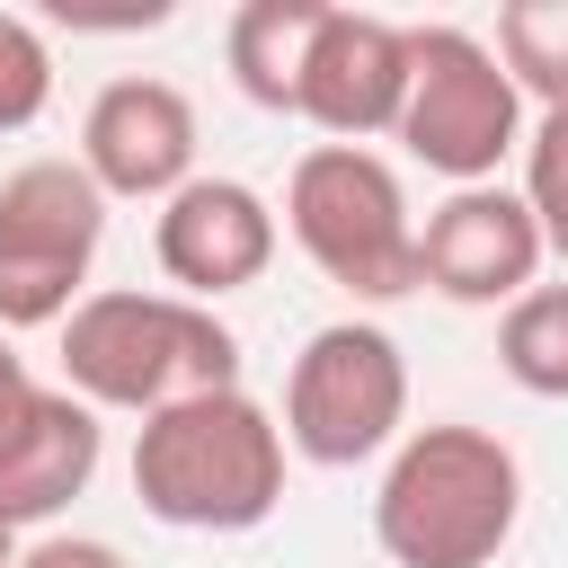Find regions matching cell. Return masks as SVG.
<instances>
[{
    "label": "cell",
    "instance_id": "cell-1",
    "mask_svg": "<svg viewBox=\"0 0 568 568\" xmlns=\"http://www.w3.org/2000/svg\"><path fill=\"white\" fill-rule=\"evenodd\" d=\"M515 515L524 462L488 426H417L373 488V541L390 568H488L515 541Z\"/></svg>",
    "mask_w": 568,
    "mask_h": 568
},
{
    "label": "cell",
    "instance_id": "cell-2",
    "mask_svg": "<svg viewBox=\"0 0 568 568\" xmlns=\"http://www.w3.org/2000/svg\"><path fill=\"white\" fill-rule=\"evenodd\" d=\"M133 497L178 532H257L284 506V426L248 390H204L133 435Z\"/></svg>",
    "mask_w": 568,
    "mask_h": 568
},
{
    "label": "cell",
    "instance_id": "cell-3",
    "mask_svg": "<svg viewBox=\"0 0 568 568\" xmlns=\"http://www.w3.org/2000/svg\"><path fill=\"white\" fill-rule=\"evenodd\" d=\"M62 390L160 417L178 399L240 390V337L186 293H89L62 320Z\"/></svg>",
    "mask_w": 568,
    "mask_h": 568
},
{
    "label": "cell",
    "instance_id": "cell-4",
    "mask_svg": "<svg viewBox=\"0 0 568 568\" xmlns=\"http://www.w3.org/2000/svg\"><path fill=\"white\" fill-rule=\"evenodd\" d=\"M284 231L355 302L417 293V222H408L399 169L382 151H364V142H320V151L293 160V178H284Z\"/></svg>",
    "mask_w": 568,
    "mask_h": 568
},
{
    "label": "cell",
    "instance_id": "cell-5",
    "mask_svg": "<svg viewBox=\"0 0 568 568\" xmlns=\"http://www.w3.org/2000/svg\"><path fill=\"white\" fill-rule=\"evenodd\" d=\"M399 142L453 178V186H488L497 160L524 142V89L506 80L497 44H479L470 27H408V106H399Z\"/></svg>",
    "mask_w": 568,
    "mask_h": 568
},
{
    "label": "cell",
    "instance_id": "cell-6",
    "mask_svg": "<svg viewBox=\"0 0 568 568\" xmlns=\"http://www.w3.org/2000/svg\"><path fill=\"white\" fill-rule=\"evenodd\" d=\"M106 240V186L80 160H27L0 178V328H53Z\"/></svg>",
    "mask_w": 568,
    "mask_h": 568
},
{
    "label": "cell",
    "instance_id": "cell-7",
    "mask_svg": "<svg viewBox=\"0 0 568 568\" xmlns=\"http://www.w3.org/2000/svg\"><path fill=\"white\" fill-rule=\"evenodd\" d=\"M408 417V364L373 320H328L284 373V444L320 470L373 462Z\"/></svg>",
    "mask_w": 568,
    "mask_h": 568
},
{
    "label": "cell",
    "instance_id": "cell-8",
    "mask_svg": "<svg viewBox=\"0 0 568 568\" xmlns=\"http://www.w3.org/2000/svg\"><path fill=\"white\" fill-rule=\"evenodd\" d=\"M541 257H550V240H541L532 204L506 195V186H453L426 213V231H417V284L444 293V302H462V311L524 302L532 275H541Z\"/></svg>",
    "mask_w": 568,
    "mask_h": 568
},
{
    "label": "cell",
    "instance_id": "cell-9",
    "mask_svg": "<svg viewBox=\"0 0 568 568\" xmlns=\"http://www.w3.org/2000/svg\"><path fill=\"white\" fill-rule=\"evenodd\" d=\"M151 257L186 302L213 311L222 293H248L275 266V213L240 178H186L151 222Z\"/></svg>",
    "mask_w": 568,
    "mask_h": 568
},
{
    "label": "cell",
    "instance_id": "cell-10",
    "mask_svg": "<svg viewBox=\"0 0 568 568\" xmlns=\"http://www.w3.org/2000/svg\"><path fill=\"white\" fill-rule=\"evenodd\" d=\"M80 169L106 186V195H178L195 178V106L178 80H106L80 115Z\"/></svg>",
    "mask_w": 568,
    "mask_h": 568
},
{
    "label": "cell",
    "instance_id": "cell-11",
    "mask_svg": "<svg viewBox=\"0 0 568 568\" xmlns=\"http://www.w3.org/2000/svg\"><path fill=\"white\" fill-rule=\"evenodd\" d=\"M408 106V27L373 18V9H328L302 62V106L320 133L364 142V133H399Z\"/></svg>",
    "mask_w": 568,
    "mask_h": 568
},
{
    "label": "cell",
    "instance_id": "cell-12",
    "mask_svg": "<svg viewBox=\"0 0 568 568\" xmlns=\"http://www.w3.org/2000/svg\"><path fill=\"white\" fill-rule=\"evenodd\" d=\"M98 408L71 390H36V408L0 435V524H44L98 479Z\"/></svg>",
    "mask_w": 568,
    "mask_h": 568
},
{
    "label": "cell",
    "instance_id": "cell-13",
    "mask_svg": "<svg viewBox=\"0 0 568 568\" xmlns=\"http://www.w3.org/2000/svg\"><path fill=\"white\" fill-rule=\"evenodd\" d=\"M320 18H328V0H240V9H231L222 53H231V80H240L266 115H293V106H302V62H311Z\"/></svg>",
    "mask_w": 568,
    "mask_h": 568
},
{
    "label": "cell",
    "instance_id": "cell-14",
    "mask_svg": "<svg viewBox=\"0 0 568 568\" xmlns=\"http://www.w3.org/2000/svg\"><path fill=\"white\" fill-rule=\"evenodd\" d=\"M497 364L532 399H568V284H532L497 320Z\"/></svg>",
    "mask_w": 568,
    "mask_h": 568
},
{
    "label": "cell",
    "instance_id": "cell-15",
    "mask_svg": "<svg viewBox=\"0 0 568 568\" xmlns=\"http://www.w3.org/2000/svg\"><path fill=\"white\" fill-rule=\"evenodd\" d=\"M497 62L541 115H559L568 106V0H506L497 9Z\"/></svg>",
    "mask_w": 568,
    "mask_h": 568
},
{
    "label": "cell",
    "instance_id": "cell-16",
    "mask_svg": "<svg viewBox=\"0 0 568 568\" xmlns=\"http://www.w3.org/2000/svg\"><path fill=\"white\" fill-rule=\"evenodd\" d=\"M44 98H53V53L27 18L0 9V133H27L44 115Z\"/></svg>",
    "mask_w": 568,
    "mask_h": 568
},
{
    "label": "cell",
    "instance_id": "cell-17",
    "mask_svg": "<svg viewBox=\"0 0 568 568\" xmlns=\"http://www.w3.org/2000/svg\"><path fill=\"white\" fill-rule=\"evenodd\" d=\"M524 204H532L541 240H550V248H559V266H568V106H559V115H541V124H532V142H524Z\"/></svg>",
    "mask_w": 568,
    "mask_h": 568
},
{
    "label": "cell",
    "instance_id": "cell-18",
    "mask_svg": "<svg viewBox=\"0 0 568 568\" xmlns=\"http://www.w3.org/2000/svg\"><path fill=\"white\" fill-rule=\"evenodd\" d=\"M18 568H124V550H115V541H80V532H62V541L18 550Z\"/></svg>",
    "mask_w": 568,
    "mask_h": 568
},
{
    "label": "cell",
    "instance_id": "cell-19",
    "mask_svg": "<svg viewBox=\"0 0 568 568\" xmlns=\"http://www.w3.org/2000/svg\"><path fill=\"white\" fill-rule=\"evenodd\" d=\"M36 390H44V382L27 373V355H18V346H9V328H0V435L36 408Z\"/></svg>",
    "mask_w": 568,
    "mask_h": 568
},
{
    "label": "cell",
    "instance_id": "cell-20",
    "mask_svg": "<svg viewBox=\"0 0 568 568\" xmlns=\"http://www.w3.org/2000/svg\"><path fill=\"white\" fill-rule=\"evenodd\" d=\"M0 568H18V524H0Z\"/></svg>",
    "mask_w": 568,
    "mask_h": 568
}]
</instances>
